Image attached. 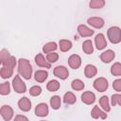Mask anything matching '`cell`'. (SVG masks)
Returning <instances> with one entry per match:
<instances>
[{
	"instance_id": "obj_7",
	"label": "cell",
	"mask_w": 121,
	"mask_h": 121,
	"mask_svg": "<svg viewBox=\"0 0 121 121\" xmlns=\"http://www.w3.org/2000/svg\"><path fill=\"white\" fill-rule=\"evenodd\" d=\"M48 106L45 103H40L35 108V114L40 117H44L48 114Z\"/></svg>"
},
{
	"instance_id": "obj_31",
	"label": "cell",
	"mask_w": 121,
	"mask_h": 121,
	"mask_svg": "<svg viewBox=\"0 0 121 121\" xmlns=\"http://www.w3.org/2000/svg\"><path fill=\"white\" fill-rule=\"evenodd\" d=\"M10 92V86H9V82H4L1 84L0 86V94L2 95H9Z\"/></svg>"
},
{
	"instance_id": "obj_23",
	"label": "cell",
	"mask_w": 121,
	"mask_h": 121,
	"mask_svg": "<svg viewBox=\"0 0 121 121\" xmlns=\"http://www.w3.org/2000/svg\"><path fill=\"white\" fill-rule=\"evenodd\" d=\"M57 43L55 42H49L47 43H45L43 46V53H50V52H53L57 49Z\"/></svg>"
},
{
	"instance_id": "obj_28",
	"label": "cell",
	"mask_w": 121,
	"mask_h": 121,
	"mask_svg": "<svg viewBox=\"0 0 121 121\" xmlns=\"http://www.w3.org/2000/svg\"><path fill=\"white\" fill-rule=\"evenodd\" d=\"M71 87H72V89H74V90H76V91H81V90L84 89V83H83L82 80L77 78V79H74V80L72 81Z\"/></svg>"
},
{
	"instance_id": "obj_17",
	"label": "cell",
	"mask_w": 121,
	"mask_h": 121,
	"mask_svg": "<svg viewBox=\"0 0 121 121\" xmlns=\"http://www.w3.org/2000/svg\"><path fill=\"white\" fill-rule=\"evenodd\" d=\"M97 73V69L95 65H92V64H87L85 66V69H84V74L86 76V78H93L94 76H95Z\"/></svg>"
},
{
	"instance_id": "obj_8",
	"label": "cell",
	"mask_w": 121,
	"mask_h": 121,
	"mask_svg": "<svg viewBox=\"0 0 121 121\" xmlns=\"http://www.w3.org/2000/svg\"><path fill=\"white\" fill-rule=\"evenodd\" d=\"M68 63H69L71 68L78 69L80 66V64H81V58L78 55H77V54H73V55H71L69 57Z\"/></svg>"
},
{
	"instance_id": "obj_22",
	"label": "cell",
	"mask_w": 121,
	"mask_h": 121,
	"mask_svg": "<svg viewBox=\"0 0 121 121\" xmlns=\"http://www.w3.org/2000/svg\"><path fill=\"white\" fill-rule=\"evenodd\" d=\"M77 101V98H76V95L72 93V92H67L64 94L63 95V102L66 103V104H74L76 103Z\"/></svg>"
},
{
	"instance_id": "obj_16",
	"label": "cell",
	"mask_w": 121,
	"mask_h": 121,
	"mask_svg": "<svg viewBox=\"0 0 121 121\" xmlns=\"http://www.w3.org/2000/svg\"><path fill=\"white\" fill-rule=\"evenodd\" d=\"M88 24L95 28H101L104 26V20L100 17H91L88 19Z\"/></svg>"
},
{
	"instance_id": "obj_10",
	"label": "cell",
	"mask_w": 121,
	"mask_h": 121,
	"mask_svg": "<svg viewBox=\"0 0 121 121\" xmlns=\"http://www.w3.org/2000/svg\"><path fill=\"white\" fill-rule=\"evenodd\" d=\"M35 62L40 67H44V68H50L51 67V63L48 62L47 60H45L44 57L43 56V54H41V53H39L35 56Z\"/></svg>"
},
{
	"instance_id": "obj_15",
	"label": "cell",
	"mask_w": 121,
	"mask_h": 121,
	"mask_svg": "<svg viewBox=\"0 0 121 121\" xmlns=\"http://www.w3.org/2000/svg\"><path fill=\"white\" fill-rule=\"evenodd\" d=\"M78 32L81 37H90L94 34V30H92L85 25H79L78 26Z\"/></svg>"
},
{
	"instance_id": "obj_35",
	"label": "cell",
	"mask_w": 121,
	"mask_h": 121,
	"mask_svg": "<svg viewBox=\"0 0 121 121\" xmlns=\"http://www.w3.org/2000/svg\"><path fill=\"white\" fill-rule=\"evenodd\" d=\"M112 88L117 91V92H121V79L118 78V79H115L112 83Z\"/></svg>"
},
{
	"instance_id": "obj_34",
	"label": "cell",
	"mask_w": 121,
	"mask_h": 121,
	"mask_svg": "<svg viewBox=\"0 0 121 121\" xmlns=\"http://www.w3.org/2000/svg\"><path fill=\"white\" fill-rule=\"evenodd\" d=\"M112 106H115V105L121 106V95L115 94V95H112Z\"/></svg>"
},
{
	"instance_id": "obj_6",
	"label": "cell",
	"mask_w": 121,
	"mask_h": 121,
	"mask_svg": "<svg viewBox=\"0 0 121 121\" xmlns=\"http://www.w3.org/2000/svg\"><path fill=\"white\" fill-rule=\"evenodd\" d=\"M0 112H1V115L5 121H9L13 116V110L10 106H8V105L2 106Z\"/></svg>"
},
{
	"instance_id": "obj_13",
	"label": "cell",
	"mask_w": 121,
	"mask_h": 121,
	"mask_svg": "<svg viewBox=\"0 0 121 121\" xmlns=\"http://www.w3.org/2000/svg\"><path fill=\"white\" fill-rule=\"evenodd\" d=\"M114 57H115V53H114L112 50L109 49V50L104 51V52L100 55V60H101L103 62H105V63H109V62H111V61L114 59Z\"/></svg>"
},
{
	"instance_id": "obj_5",
	"label": "cell",
	"mask_w": 121,
	"mask_h": 121,
	"mask_svg": "<svg viewBox=\"0 0 121 121\" xmlns=\"http://www.w3.org/2000/svg\"><path fill=\"white\" fill-rule=\"evenodd\" d=\"M54 75L60 79H66L69 76V72L65 66L59 65L54 68Z\"/></svg>"
},
{
	"instance_id": "obj_9",
	"label": "cell",
	"mask_w": 121,
	"mask_h": 121,
	"mask_svg": "<svg viewBox=\"0 0 121 121\" xmlns=\"http://www.w3.org/2000/svg\"><path fill=\"white\" fill-rule=\"evenodd\" d=\"M95 46L98 50H102L104 49L106 46H107V42H106V39L104 37L103 34L99 33L95 36Z\"/></svg>"
},
{
	"instance_id": "obj_26",
	"label": "cell",
	"mask_w": 121,
	"mask_h": 121,
	"mask_svg": "<svg viewBox=\"0 0 121 121\" xmlns=\"http://www.w3.org/2000/svg\"><path fill=\"white\" fill-rule=\"evenodd\" d=\"M46 88L49 92H56L60 89V83H59L58 80L52 79L46 84Z\"/></svg>"
},
{
	"instance_id": "obj_38",
	"label": "cell",
	"mask_w": 121,
	"mask_h": 121,
	"mask_svg": "<svg viewBox=\"0 0 121 121\" xmlns=\"http://www.w3.org/2000/svg\"><path fill=\"white\" fill-rule=\"evenodd\" d=\"M41 121H45V120H41Z\"/></svg>"
},
{
	"instance_id": "obj_29",
	"label": "cell",
	"mask_w": 121,
	"mask_h": 121,
	"mask_svg": "<svg viewBox=\"0 0 121 121\" xmlns=\"http://www.w3.org/2000/svg\"><path fill=\"white\" fill-rule=\"evenodd\" d=\"M111 73H112V75H113L115 77L121 76V63L120 62L113 63L111 67Z\"/></svg>"
},
{
	"instance_id": "obj_36",
	"label": "cell",
	"mask_w": 121,
	"mask_h": 121,
	"mask_svg": "<svg viewBox=\"0 0 121 121\" xmlns=\"http://www.w3.org/2000/svg\"><path fill=\"white\" fill-rule=\"evenodd\" d=\"M14 121H28V118L25 115H22V114H18L15 116L14 118Z\"/></svg>"
},
{
	"instance_id": "obj_3",
	"label": "cell",
	"mask_w": 121,
	"mask_h": 121,
	"mask_svg": "<svg viewBox=\"0 0 121 121\" xmlns=\"http://www.w3.org/2000/svg\"><path fill=\"white\" fill-rule=\"evenodd\" d=\"M12 86H13L14 91L18 94H23L26 91V83L21 79L20 76H15V78L12 80Z\"/></svg>"
},
{
	"instance_id": "obj_11",
	"label": "cell",
	"mask_w": 121,
	"mask_h": 121,
	"mask_svg": "<svg viewBox=\"0 0 121 121\" xmlns=\"http://www.w3.org/2000/svg\"><path fill=\"white\" fill-rule=\"evenodd\" d=\"M18 107L23 112H28L31 109V102L27 97H22L18 101Z\"/></svg>"
},
{
	"instance_id": "obj_12",
	"label": "cell",
	"mask_w": 121,
	"mask_h": 121,
	"mask_svg": "<svg viewBox=\"0 0 121 121\" xmlns=\"http://www.w3.org/2000/svg\"><path fill=\"white\" fill-rule=\"evenodd\" d=\"M81 101L87 105L93 104L95 101V95L92 92H84L81 95Z\"/></svg>"
},
{
	"instance_id": "obj_25",
	"label": "cell",
	"mask_w": 121,
	"mask_h": 121,
	"mask_svg": "<svg viewBox=\"0 0 121 121\" xmlns=\"http://www.w3.org/2000/svg\"><path fill=\"white\" fill-rule=\"evenodd\" d=\"M59 43H60V49L62 52H66L72 48V43L69 40H60Z\"/></svg>"
},
{
	"instance_id": "obj_37",
	"label": "cell",
	"mask_w": 121,
	"mask_h": 121,
	"mask_svg": "<svg viewBox=\"0 0 121 121\" xmlns=\"http://www.w3.org/2000/svg\"><path fill=\"white\" fill-rule=\"evenodd\" d=\"M0 55H1V60H4V59H6L7 57L9 56V51L7 49H2Z\"/></svg>"
},
{
	"instance_id": "obj_19",
	"label": "cell",
	"mask_w": 121,
	"mask_h": 121,
	"mask_svg": "<svg viewBox=\"0 0 121 121\" xmlns=\"http://www.w3.org/2000/svg\"><path fill=\"white\" fill-rule=\"evenodd\" d=\"M1 63L3 64V66H7V67H10V68H14L16 65V60L13 56H9L4 60H1Z\"/></svg>"
},
{
	"instance_id": "obj_18",
	"label": "cell",
	"mask_w": 121,
	"mask_h": 121,
	"mask_svg": "<svg viewBox=\"0 0 121 121\" xmlns=\"http://www.w3.org/2000/svg\"><path fill=\"white\" fill-rule=\"evenodd\" d=\"M48 77V73L45 70H38L35 72L34 78L37 82H43Z\"/></svg>"
},
{
	"instance_id": "obj_2",
	"label": "cell",
	"mask_w": 121,
	"mask_h": 121,
	"mask_svg": "<svg viewBox=\"0 0 121 121\" xmlns=\"http://www.w3.org/2000/svg\"><path fill=\"white\" fill-rule=\"evenodd\" d=\"M108 38L112 43H118L121 42V29L118 26H112L107 31Z\"/></svg>"
},
{
	"instance_id": "obj_27",
	"label": "cell",
	"mask_w": 121,
	"mask_h": 121,
	"mask_svg": "<svg viewBox=\"0 0 121 121\" xmlns=\"http://www.w3.org/2000/svg\"><path fill=\"white\" fill-rule=\"evenodd\" d=\"M60 104H61V100H60V97L59 95H54L51 97L50 105H51L53 110H58L60 107Z\"/></svg>"
},
{
	"instance_id": "obj_33",
	"label": "cell",
	"mask_w": 121,
	"mask_h": 121,
	"mask_svg": "<svg viewBox=\"0 0 121 121\" xmlns=\"http://www.w3.org/2000/svg\"><path fill=\"white\" fill-rule=\"evenodd\" d=\"M41 93H42V88H41L40 86L35 85V86H32V87L29 89V94H30V95H32V96L40 95Z\"/></svg>"
},
{
	"instance_id": "obj_14",
	"label": "cell",
	"mask_w": 121,
	"mask_h": 121,
	"mask_svg": "<svg viewBox=\"0 0 121 121\" xmlns=\"http://www.w3.org/2000/svg\"><path fill=\"white\" fill-rule=\"evenodd\" d=\"M91 116L95 119H97V118L105 119V118H107V113H106V112H103L102 110H100L98 108V106H95L91 112Z\"/></svg>"
},
{
	"instance_id": "obj_4",
	"label": "cell",
	"mask_w": 121,
	"mask_h": 121,
	"mask_svg": "<svg viewBox=\"0 0 121 121\" xmlns=\"http://www.w3.org/2000/svg\"><path fill=\"white\" fill-rule=\"evenodd\" d=\"M108 81L104 78H98L94 81V88L98 92H105L108 89Z\"/></svg>"
},
{
	"instance_id": "obj_21",
	"label": "cell",
	"mask_w": 121,
	"mask_h": 121,
	"mask_svg": "<svg viewBox=\"0 0 121 121\" xmlns=\"http://www.w3.org/2000/svg\"><path fill=\"white\" fill-rule=\"evenodd\" d=\"M12 74H13V68H10V67L3 66L0 70V75L2 78H9L12 76Z\"/></svg>"
},
{
	"instance_id": "obj_30",
	"label": "cell",
	"mask_w": 121,
	"mask_h": 121,
	"mask_svg": "<svg viewBox=\"0 0 121 121\" xmlns=\"http://www.w3.org/2000/svg\"><path fill=\"white\" fill-rule=\"evenodd\" d=\"M90 8L92 9H101L105 5V1L103 0H92L90 2Z\"/></svg>"
},
{
	"instance_id": "obj_1",
	"label": "cell",
	"mask_w": 121,
	"mask_h": 121,
	"mask_svg": "<svg viewBox=\"0 0 121 121\" xmlns=\"http://www.w3.org/2000/svg\"><path fill=\"white\" fill-rule=\"evenodd\" d=\"M18 73L25 79H30L32 75V66L26 59H20L18 60Z\"/></svg>"
},
{
	"instance_id": "obj_24",
	"label": "cell",
	"mask_w": 121,
	"mask_h": 121,
	"mask_svg": "<svg viewBox=\"0 0 121 121\" xmlns=\"http://www.w3.org/2000/svg\"><path fill=\"white\" fill-rule=\"evenodd\" d=\"M99 104L101 106V108L104 110V112H108L111 111V108H110V104H109V98L106 96V95H103L100 97L99 99Z\"/></svg>"
},
{
	"instance_id": "obj_20",
	"label": "cell",
	"mask_w": 121,
	"mask_h": 121,
	"mask_svg": "<svg viewBox=\"0 0 121 121\" xmlns=\"http://www.w3.org/2000/svg\"><path fill=\"white\" fill-rule=\"evenodd\" d=\"M82 50L85 54H92L94 52V46L91 40H86L82 43Z\"/></svg>"
},
{
	"instance_id": "obj_32",
	"label": "cell",
	"mask_w": 121,
	"mask_h": 121,
	"mask_svg": "<svg viewBox=\"0 0 121 121\" xmlns=\"http://www.w3.org/2000/svg\"><path fill=\"white\" fill-rule=\"evenodd\" d=\"M58 59H59V55H58V53H56V52H50V53H48V54L46 55V60H47V61L50 62V63L56 62V61L58 60Z\"/></svg>"
}]
</instances>
